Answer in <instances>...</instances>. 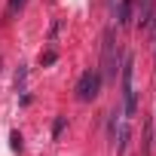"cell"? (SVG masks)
<instances>
[{"mask_svg":"<svg viewBox=\"0 0 156 156\" xmlns=\"http://www.w3.org/2000/svg\"><path fill=\"white\" fill-rule=\"evenodd\" d=\"M119 86H122V113H126V119H129V116H135V110H138V95H135V58H132V55L122 58Z\"/></svg>","mask_w":156,"mask_h":156,"instance_id":"1","label":"cell"},{"mask_svg":"<svg viewBox=\"0 0 156 156\" xmlns=\"http://www.w3.org/2000/svg\"><path fill=\"white\" fill-rule=\"evenodd\" d=\"M119 46L113 43V28H107V34H104V49H101V80H107V83H116V70L122 67L119 64Z\"/></svg>","mask_w":156,"mask_h":156,"instance_id":"2","label":"cell"},{"mask_svg":"<svg viewBox=\"0 0 156 156\" xmlns=\"http://www.w3.org/2000/svg\"><path fill=\"white\" fill-rule=\"evenodd\" d=\"M101 73L98 70H86L83 76H80V80H76V98H80V101H95L98 98V92H101Z\"/></svg>","mask_w":156,"mask_h":156,"instance_id":"3","label":"cell"},{"mask_svg":"<svg viewBox=\"0 0 156 156\" xmlns=\"http://www.w3.org/2000/svg\"><path fill=\"white\" fill-rule=\"evenodd\" d=\"M132 19H135V0H119L116 3V25L129 28Z\"/></svg>","mask_w":156,"mask_h":156,"instance_id":"4","label":"cell"},{"mask_svg":"<svg viewBox=\"0 0 156 156\" xmlns=\"http://www.w3.org/2000/svg\"><path fill=\"white\" fill-rule=\"evenodd\" d=\"M58 61V49H46V52H40V64L43 67H49V64H55Z\"/></svg>","mask_w":156,"mask_h":156,"instance_id":"5","label":"cell"},{"mask_svg":"<svg viewBox=\"0 0 156 156\" xmlns=\"http://www.w3.org/2000/svg\"><path fill=\"white\" fill-rule=\"evenodd\" d=\"M25 3H28V0H9V6H6V16L12 19L16 12H22V9H25Z\"/></svg>","mask_w":156,"mask_h":156,"instance_id":"6","label":"cell"},{"mask_svg":"<svg viewBox=\"0 0 156 156\" xmlns=\"http://www.w3.org/2000/svg\"><path fill=\"white\" fill-rule=\"evenodd\" d=\"M25 80H28V70L19 67V73H16V89H19V92H25Z\"/></svg>","mask_w":156,"mask_h":156,"instance_id":"7","label":"cell"},{"mask_svg":"<svg viewBox=\"0 0 156 156\" xmlns=\"http://www.w3.org/2000/svg\"><path fill=\"white\" fill-rule=\"evenodd\" d=\"M64 126H67V119H64V116H58V119L52 122V138H58V135L64 132Z\"/></svg>","mask_w":156,"mask_h":156,"instance_id":"8","label":"cell"},{"mask_svg":"<svg viewBox=\"0 0 156 156\" xmlns=\"http://www.w3.org/2000/svg\"><path fill=\"white\" fill-rule=\"evenodd\" d=\"M9 147H12L16 153H22V135H19V132H9Z\"/></svg>","mask_w":156,"mask_h":156,"instance_id":"9","label":"cell"},{"mask_svg":"<svg viewBox=\"0 0 156 156\" xmlns=\"http://www.w3.org/2000/svg\"><path fill=\"white\" fill-rule=\"evenodd\" d=\"M147 28H150V34H153V43H156V9H153V16H150V22H147Z\"/></svg>","mask_w":156,"mask_h":156,"instance_id":"10","label":"cell"}]
</instances>
